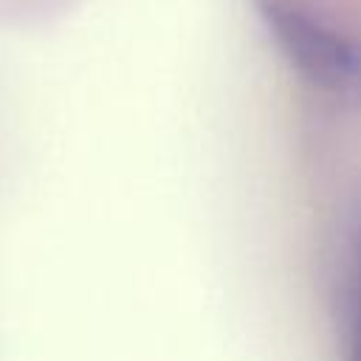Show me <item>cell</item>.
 <instances>
[{"mask_svg": "<svg viewBox=\"0 0 361 361\" xmlns=\"http://www.w3.org/2000/svg\"><path fill=\"white\" fill-rule=\"evenodd\" d=\"M268 25L288 62L305 79L361 110V42L341 37L290 6H271Z\"/></svg>", "mask_w": 361, "mask_h": 361, "instance_id": "6da1fadb", "label": "cell"}, {"mask_svg": "<svg viewBox=\"0 0 361 361\" xmlns=\"http://www.w3.org/2000/svg\"><path fill=\"white\" fill-rule=\"evenodd\" d=\"M350 361H361V234H358L355 279H353V333H350Z\"/></svg>", "mask_w": 361, "mask_h": 361, "instance_id": "7a4b0ae2", "label": "cell"}]
</instances>
